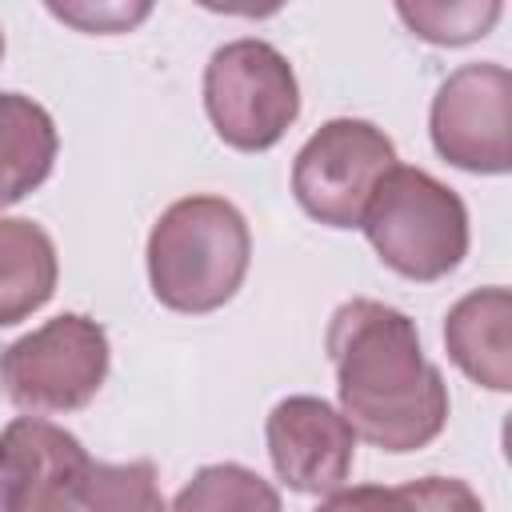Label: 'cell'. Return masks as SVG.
Wrapping results in <instances>:
<instances>
[{"instance_id":"6da1fadb","label":"cell","mask_w":512,"mask_h":512,"mask_svg":"<svg viewBox=\"0 0 512 512\" xmlns=\"http://www.w3.org/2000/svg\"><path fill=\"white\" fill-rule=\"evenodd\" d=\"M340 416L384 452L428 448L448 424V384L424 356L416 324L368 296L344 300L324 332Z\"/></svg>"},{"instance_id":"7a4b0ae2","label":"cell","mask_w":512,"mask_h":512,"mask_svg":"<svg viewBox=\"0 0 512 512\" xmlns=\"http://www.w3.org/2000/svg\"><path fill=\"white\" fill-rule=\"evenodd\" d=\"M252 232L244 212L224 196H184L160 212L148 232L152 296L184 316L224 308L248 276Z\"/></svg>"},{"instance_id":"3957f363","label":"cell","mask_w":512,"mask_h":512,"mask_svg":"<svg viewBox=\"0 0 512 512\" xmlns=\"http://www.w3.org/2000/svg\"><path fill=\"white\" fill-rule=\"evenodd\" d=\"M360 228L380 264L416 284L444 280L468 256V208L456 188L424 168L396 164L384 172Z\"/></svg>"},{"instance_id":"277c9868","label":"cell","mask_w":512,"mask_h":512,"mask_svg":"<svg viewBox=\"0 0 512 512\" xmlns=\"http://www.w3.org/2000/svg\"><path fill=\"white\" fill-rule=\"evenodd\" d=\"M204 108L228 148L268 152L300 116V84L276 44L240 36L208 56Z\"/></svg>"},{"instance_id":"5b68a950","label":"cell","mask_w":512,"mask_h":512,"mask_svg":"<svg viewBox=\"0 0 512 512\" xmlns=\"http://www.w3.org/2000/svg\"><path fill=\"white\" fill-rule=\"evenodd\" d=\"M108 360L104 324L84 312H64L0 348V388L32 416L76 412L108 380Z\"/></svg>"},{"instance_id":"8992f818","label":"cell","mask_w":512,"mask_h":512,"mask_svg":"<svg viewBox=\"0 0 512 512\" xmlns=\"http://www.w3.org/2000/svg\"><path fill=\"white\" fill-rule=\"evenodd\" d=\"M396 168V144L384 128L360 116H336L320 124L292 160L296 204L328 228H360V216Z\"/></svg>"},{"instance_id":"52a82bcc","label":"cell","mask_w":512,"mask_h":512,"mask_svg":"<svg viewBox=\"0 0 512 512\" xmlns=\"http://www.w3.org/2000/svg\"><path fill=\"white\" fill-rule=\"evenodd\" d=\"M432 148L464 172L504 176L512 168V72L504 64H464L432 96Z\"/></svg>"},{"instance_id":"ba28073f","label":"cell","mask_w":512,"mask_h":512,"mask_svg":"<svg viewBox=\"0 0 512 512\" xmlns=\"http://www.w3.org/2000/svg\"><path fill=\"white\" fill-rule=\"evenodd\" d=\"M92 468L68 428L16 416L0 432V512H80Z\"/></svg>"},{"instance_id":"9c48e42d","label":"cell","mask_w":512,"mask_h":512,"mask_svg":"<svg viewBox=\"0 0 512 512\" xmlns=\"http://www.w3.org/2000/svg\"><path fill=\"white\" fill-rule=\"evenodd\" d=\"M264 444L276 476L300 496L344 488L356 460V432L320 396H284L264 420Z\"/></svg>"},{"instance_id":"30bf717a","label":"cell","mask_w":512,"mask_h":512,"mask_svg":"<svg viewBox=\"0 0 512 512\" xmlns=\"http://www.w3.org/2000/svg\"><path fill=\"white\" fill-rule=\"evenodd\" d=\"M512 296L508 288H476L460 296L444 316L448 360L480 388H512Z\"/></svg>"},{"instance_id":"8fae6325","label":"cell","mask_w":512,"mask_h":512,"mask_svg":"<svg viewBox=\"0 0 512 512\" xmlns=\"http://www.w3.org/2000/svg\"><path fill=\"white\" fill-rule=\"evenodd\" d=\"M60 280L52 236L24 216H0V328L40 312Z\"/></svg>"},{"instance_id":"7c38bea8","label":"cell","mask_w":512,"mask_h":512,"mask_svg":"<svg viewBox=\"0 0 512 512\" xmlns=\"http://www.w3.org/2000/svg\"><path fill=\"white\" fill-rule=\"evenodd\" d=\"M60 136L44 104L20 92H0V208L36 192L56 164Z\"/></svg>"},{"instance_id":"4fadbf2b","label":"cell","mask_w":512,"mask_h":512,"mask_svg":"<svg viewBox=\"0 0 512 512\" xmlns=\"http://www.w3.org/2000/svg\"><path fill=\"white\" fill-rule=\"evenodd\" d=\"M172 512H284L280 492L252 468L224 460L204 464L172 500Z\"/></svg>"},{"instance_id":"5bb4252c","label":"cell","mask_w":512,"mask_h":512,"mask_svg":"<svg viewBox=\"0 0 512 512\" xmlns=\"http://www.w3.org/2000/svg\"><path fill=\"white\" fill-rule=\"evenodd\" d=\"M500 4L496 0H460V4H396V16L412 28V36L440 44V48H456V44H472L480 36L492 32V24L500 20Z\"/></svg>"},{"instance_id":"9a60e30c","label":"cell","mask_w":512,"mask_h":512,"mask_svg":"<svg viewBox=\"0 0 512 512\" xmlns=\"http://www.w3.org/2000/svg\"><path fill=\"white\" fill-rule=\"evenodd\" d=\"M84 512H168L152 460L96 464L84 496Z\"/></svg>"},{"instance_id":"2e32d148","label":"cell","mask_w":512,"mask_h":512,"mask_svg":"<svg viewBox=\"0 0 512 512\" xmlns=\"http://www.w3.org/2000/svg\"><path fill=\"white\" fill-rule=\"evenodd\" d=\"M416 512H484L480 496L456 476H420L404 484Z\"/></svg>"},{"instance_id":"e0dca14e","label":"cell","mask_w":512,"mask_h":512,"mask_svg":"<svg viewBox=\"0 0 512 512\" xmlns=\"http://www.w3.org/2000/svg\"><path fill=\"white\" fill-rule=\"evenodd\" d=\"M48 12L84 32H128L152 12V4H48Z\"/></svg>"},{"instance_id":"ac0fdd59","label":"cell","mask_w":512,"mask_h":512,"mask_svg":"<svg viewBox=\"0 0 512 512\" xmlns=\"http://www.w3.org/2000/svg\"><path fill=\"white\" fill-rule=\"evenodd\" d=\"M316 512H416V504L408 500L404 484L400 488H384V484H356V488H336L328 492Z\"/></svg>"},{"instance_id":"d6986e66","label":"cell","mask_w":512,"mask_h":512,"mask_svg":"<svg viewBox=\"0 0 512 512\" xmlns=\"http://www.w3.org/2000/svg\"><path fill=\"white\" fill-rule=\"evenodd\" d=\"M0 56H4V32H0Z\"/></svg>"}]
</instances>
